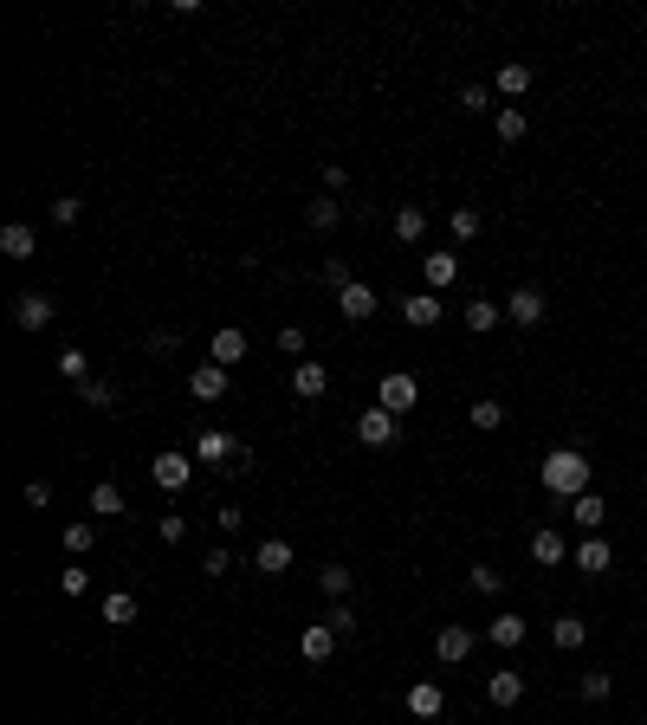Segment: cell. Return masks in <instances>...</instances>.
Here are the masks:
<instances>
[{
  "label": "cell",
  "mask_w": 647,
  "mask_h": 725,
  "mask_svg": "<svg viewBox=\"0 0 647 725\" xmlns=\"http://www.w3.org/2000/svg\"><path fill=\"white\" fill-rule=\"evenodd\" d=\"M395 434H402V415H389L382 402L356 415V441H363V447H395Z\"/></svg>",
  "instance_id": "cell-6"
},
{
  "label": "cell",
  "mask_w": 647,
  "mask_h": 725,
  "mask_svg": "<svg viewBox=\"0 0 647 725\" xmlns=\"http://www.w3.org/2000/svg\"><path fill=\"white\" fill-rule=\"evenodd\" d=\"M479 641H486L479 628H466V622H447V628L434 635V654H440L447 667H460V661H473V654H479Z\"/></svg>",
  "instance_id": "cell-5"
},
{
  "label": "cell",
  "mask_w": 647,
  "mask_h": 725,
  "mask_svg": "<svg viewBox=\"0 0 647 725\" xmlns=\"http://www.w3.org/2000/svg\"><path fill=\"white\" fill-rule=\"evenodd\" d=\"M188 395H195V402H220V395H227V369L220 363H195L188 369Z\"/></svg>",
  "instance_id": "cell-17"
},
{
  "label": "cell",
  "mask_w": 647,
  "mask_h": 725,
  "mask_svg": "<svg viewBox=\"0 0 647 725\" xmlns=\"http://www.w3.org/2000/svg\"><path fill=\"white\" fill-rule=\"evenodd\" d=\"M208 363H220V369L246 363V331H240V324H227V331H214V344H208Z\"/></svg>",
  "instance_id": "cell-21"
},
{
  "label": "cell",
  "mask_w": 647,
  "mask_h": 725,
  "mask_svg": "<svg viewBox=\"0 0 647 725\" xmlns=\"http://www.w3.org/2000/svg\"><path fill=\"white\" fill-rule=\"evenodd\" d=\"M570 564L583 570V577H609V570H615V551H609V538H602V531H596V538H583V544L570 551Z\"/></svg>",
  "instance_id": "cell-9"
},
{
  "label": "cell",
  "mask_w": 647,
  "mask_h": 725,
  "mask_svg": "<svg viewBox=\"0 0 647 725\" xmlns=\"http://www.w3.org/2000/svg\"><path fill=\"white\" fill-rule=\"evenodd\" d=\"M492 136H499L505 149H512V143H525V136H531V117L518 111V104H499V111H492Z\"/></svg>",
  "instance_id": "cell-23"
},
{
  "label": "cell",
  "mask_w": 647,
  "mask_h": 725,
  "mask_svg": "<svg viewBox=\"0 0 647 725\" xmlns=\"http://www.w3.org/2000/svg\"><path fill=\"white\" fill-rule=\"evenodd\" d=\"M305 227H311V234H337V227H343V201L337 195H318L305 208Z\"/></svg>",
  "instance_id": "cell-27"
},
{
  "label": "cell",
  "mask_w": 647,
  "mask_h": 725,
  "mask_svg": "<svg viewBox=\"0 0 647 725\" xmlns=\"http://www.w3.org/2000/svg\"><path fill=\"white\" fill-rule=\"evenodd\" d=\"M544 318H550V298H544V285H518V292L505 298V324H518V331H538Z\"/></svg>",
  "instance_id": "cell-2"
},
{
  "label": "cell",
  "mask_w": 647,
  "mask_h": 725,
  "mask_svg": "<svg viewBox=\"0 0 647 725\" xmlns=\"http://www.w3.org/2000/svg\"><path fill=\"white\" fill-rule=\"evenodd\" d=\"M26 505H33V512H46V505H52V486L46 480H26Z\"/></svg>",
  "instance_id": "cell-51"
},
{
  "label": "cell",
  "mask_w": 647,
  "mask_h": 725,
  "mask_svg": "<svg viewBox=\"0 0 647 725\" xmlns=\"http://www.w3.org/2000/svg\"><path fill=\"white\" fill-rule=\"evenodd\" d=\"M531 557H538L544 570H550V564H570V544H563V531H557V525H538V531H531Z\"/></svg>",
  "instance_id": "cell-22"
},
{
  "label": "cell",
  "mask_w": 647,
  "mask_h": 725,
  "mask_svg": "<svg viewBox=\"0 0 647 725\" xmlns=\"http://www.w3.org/2000/svg\"><path fill=\"white\" fill-rule=\"evenodd\" d=\"M440 725H460V719H440Z\"/></svg>",
  "instance_id": "cell-52"
},
{
  "label": "cell",
  "mask_w": 647,
  "mask_h": 725,
  "mask_svg": "<svg viewBox=\"0 0 647 725\" xmlns=\"http://www.w3.org/2000/svg\"><path fill=\"white\" fill-rule=\"evenodd\" d=\"M466 421H473L479 434H499L505 428V402H499V395H479V402L466 408Z\"/></svg>",
  "instance_id": "cell-30"
},
{
  "label": "cell",
  "mask_w": 647,
  "mask_h": 725,
  "mask_svg": "<svg viewBox=\"0 0 647 725\" xmlns=\"http://www.w3.org/2000/svg\"><path fill=\"white\" fill-rule=\"evenodd\" d=\"M156 531H162V544H182V538H188V518H182V512H162Z\"/></svg>",
  "instance_id": "cell-44"
},
{
  "label": "cell",
  "mask_w": 647,
  "mask_h": 725,
  "mask_svg": "<svg viewBox=\"0 0 647 725\" xmlns=\"http://www.w3.org/2000/svg\"><path fill=\"white\" fill-rule=\"evenodd\" d=\"M337 311H343V318H350V324H363V318H376V285H363V279H350V285H343V292H337Z\"/></svg>",
  "instance_id": "cell-15"
},
{
  "label": "cell",
  "mask_w": 647,
  "mask_h": 725,
  "mask_svg": "<svg viewBox=\"0 0 647 725\" xmlns=\"http://www.w3.org/2000/svg\"><path fill=\"white\" fill-rule=\"evenodd\" d=\"M447 227H453V246H466V240L486 234V214H479V208H453V214H447Z\"/></svg>",
  "instance_id": "cell-32"
},
{
  "label": "cell",
  "mask_w": 647,
  "mask_h": 725,
  "mask_svg": "<svg viewBox=\"0 0 647 725\" xmlns=\"http://www.w3.org/2000/svg\"><path fill=\"white\" fill-rule=\"evenodd\" d=\"M59 590H65V596H85V590H91V570H85V564H65V570H59Z\"/></svg>",
  "instance_id": "cell-43"
},
{
  "label": "cell",
  "mask_w": 647,
  "mask_h": 725,
  "mask_svg": "<svg viewBox=\"0 0 647 725\" xmlns=\"http://www.w3.org/2000/svg\"><path fill=\"white\" fill-rule=\"evenodd\" d=\"M52 227H78V214H85V201H78V195H59V201H52Z\"/></svg>",
  "instance_id": "cell-41"
},
{
  "label": "cell",
  "mask_w": 647,
  "mask_h": 725,
  "mask_svg": "<svg viewBox=\"0 0 647 725\" xmlns=\"http://www.w3.org/2000/svg\"><path fill=\"white\" fill-rule=\"evenodd\" d=\"M98 615H104V622H110V628H130V622H136V615H143V603H136V596H130V590H110Z\"/></svg>",
  "instance_id": "cell-29"
},
{
  "label": "cell",
  "mask_w": 647,
  "mask_h": 725,
  "mask_svg": "<svg viewBox=\"0 0 647 725\" xmlns=\"http://www.w3.org/2000/svg\"><path fill=\"white\" fill-rule=\"evenodd\" d=\"M550 641H557L563 654H576L589 641V622H583V615H557V622H550Z\"/></svg>",
  "instance_id": "cell-31"
},
{
  "label": "cell",
  "mask_w": 647,
  "mask_h": 725,
  "mask_svg": "<svg viewBox=\"0 0 647 725\" xmlns=\"http://www.w3.org/2000/svg\"><path fill=\"white\" fill-rule=\"evenodd\" d=\"M395 240H402V246H421V240H428V208H395Z\"/></svg>",
  "instance_id": "cell-28"
},
{
  "label": "cell",
  "mask_w": 647,
  "mask_h": 725,
  "mask_svg": "<svg viewBox=\"0 0 647 725\" xmlns=\"http://www.w3.org/2000/svg\"><path fill=\"white\" fill-rule=\"evenodd\" d=\"M576 693H583L589 706H602V700L615 693V680H609V674H583V680H576Z\"/></svg>",
  "instance_id": "cell-40"
},
{
  "label": "cell",
  "mask_w": 647,
  "mask_h": 725,
  "mask_svg": "<svg viewBox=\"0 0 647 725\" xmlns=\"http://www.w3.org/2000/svg\"><path fill=\"white\" fill-rule=\"evenodd\" d=\"M292 395H298V402H324V395H330V369L298 357L292 363Z\"/></svg>",
  "instance_id": "cell-12"
},
{
  "label": "cell",
  "mask_w": 647,
  "mask_h": 725,
  "mask_svg": "<svg viewBox=\"0 0 647 725\" xmlns=\"http://www.w3.org/2000/svg\"><path fill=\"white\" fill-rule=\"evenodd\" d=\"M13 324H20V331H46L52 324V298L46 292H20L13 298Z\"/></svg>",
  "instance_id": "cell-16"
},
{
  "label": "cell",
  "mask_w": 647,
  "mask_h": 725,
  "mask_svg": "<svg viewBox=\"0 0 647 725\" xmlns=\"http://www.w3.org/2000/svg\"><path fill=\"white\" fill-rule=\"evenodd\" d=\"M440 318H447L440 292H408V298H402V324H415V331H434Z\"/></svg>",
  "instance_id": "cell-11"
},
{
  "label": "cell",
  "mask_w": 647,
  "mask_h": 725,
  "mask_svg": "<svg viewBox=\"0 0 647 725\" xmlns=\"http://www.w3.org/2000/svg\"><path fill=\"white\" fill-rule=\"evenodd\" d=\"M149 357H175V350H182V337H175V331H149Z\"/></svg>",
  "instance_id": "cell-45"
},
{
  "label": "cell",
  "mask_w": 647,
  "mask_h": 725,
  "mask_svg": "<svg viewBox=\"0 0 647 725\" xmlns=\"http://www.w3.org/2000/svg\"><path fill=\"white\" fill-rule=\"evenodd\" d=\"M492 98H499L492 85H460V111H466V117H486V111H499Z\"/></svg>",
  "instance_id": "cell-35"
},
{
  "label": "cell",
  "mask_w": 647,
  "mask_h": 725,
  "mask_svg": "<svg viewBox=\"0 0 647 725\" xmlns=\"http://www.w3.org/2000/svg\"><path fill=\"white\" fill-rule=\"evenodd\" d=\"M214 525H220V538H233V531L246 525V512H240V505H220V512H214Z\"/></svg>",
  "instance_id": "cell-48"
},
{
  "label": "cell",
  "mask_w": 647,
  "mask_h": 725,
  "mask_svg": "<svg viewBox=\"0 0 647 725\" xmlns=\"http://www.w3.org/2000/svg\"><path fill=\"white\" fill-rule=\"evenodd\" d=\"M337 628H330V622H305V628H298V654H305V661L311 667H324L330 661V654H337Z\"/></svg>",
  "instance_id": "cell-8"
},
{
  "label": "cell",
  "mask_w": 647,
  "mask_h": 725,
  "mask_svg": "<svg viewBox=\"0 0 647 725\" xmlns=\"http://www.w3.org/2000/svg\"><path fill=\"white\" fill-rule=\"evenodd\" d=\"M376 402L389 408V415H415V402H421V382L408 376V369H389V376L376 382Z\"/></svg>",
  "instance_id": "cell-3"
},
{
  "label": "cell",
  "mask_w": 647,
  "mask_h": 725,
  "mask_svg": "<svg viewBox=\"0 0 647 725\" xmlns=\"http://www.w3.org/2000/svg\"><path fill=\"white\" fill-rule=\"evenodd\" d=\"M91 544H98V525H91V518H78V525H65V551H72V557H85Z\"/></svg>",
  "instance_id": "cell-39"
},
{
  "label": "cell",
  "mask_w": 647,
  "mask_h": 725,
  "mask_svg": "<svg viewBox=\"0 0 647 725\" xmlns=\"http://www.w3.org/2000/svg\"><path fill=\"white\" fill-rule=\"evenodd\" d=\"M460 318H466V331H473V337H492L505 324V305H492V298H466Z\"/></svg>",
  "instance_id": "cell-19"
},
{
  "label": "cell",
  "mask_w": 647,
  "mask_h": 725,
  "mask_svg": "<svg viewBox=\"0 0 647 725\" xmlns=\"http://www.w3.org/2000/svg\"><path fill=\"white\" fill-rule=\"evenodd\" d=\"M402 706H408L415 719H440V713H447V693H440V680H415Z\"/></svg>",
  "instance_id": "cell-18"
},
{
  "label": "cell",
  "mask_w": 647,
  "mask_h": 725,
  "mask_svg": "<svg viewBox=\"0 0 647 725\" xmlns=\"http://www.w3.org/2000/svg\"><path fill=\"white\" fill-rule=\"evenodd\" d=\"M538 480H544V492H550L557 505H570V499H583V492L596 486V467H589L583 447H550L544 467H538Z\"/></svg>",
  "instance_id": "cell-1"
},
{
  "label": "cell",
  "mask_w": 647,
  "mask_h": 725,
  "mask_svg": "<svg viewBox=\"0 0 647 725\" xmlns=\"http://www.w3.org/2000/svg\"><path fill=\"white\" fill-rule=\"evenodd\" d=\"M343 188H350V169H343V162H324V195H343Z\"/></svg>",
  "instance_id": "cell-49"
},
{
  "label": "cell",
  "mask_w": 647,
  "mask_h": 725,
  "mask_svg": "<svg viewBox=\"0 0 647 725\" xmlns=\"http://www.w3.org/2000/svg\"><path fill=\"white\" fill-rule=\"evenodd\" d=\"M253 570H259V577H285V570H292V544H285V538H266L253 551Z\"/></svg>",
  "instance_id": "cell-25"
},
{
  "label": "cell",
  "mask_w": 647,
  "mask_h": 725,
  "mask_svg": "<svg viewBox=\"0 0 647 725\" xmlns=\"http://www.w3.org/2000/svg\"><path fill=\"white\" fill-rule=\"evenodd\" d=\"M337 635H356V615H350V603H330V615H324Z\"/></svg>",
  "instance_id": "cell-50"
},
{
  "label": "cell",
  "mask_w": 647,
  "mask_h": 725,
  "mask_svg": "<svg viewBox=\"0 0 647 725\" xmlns=\"http://www.w3.org/2000/svg\"><path fill=\"white\" fill-rule=\"evenodd\" d=\"M91 512H98V518H123V486L117 480H98V486H91Z\"/></svg>",
  "instance_id": "cell-33"
},
{
  "label": "cell",
  "mask_w": 647,
  "mask_h": 725,
  "mask_svg": "<svg viewBox=\"0 0 647 725\" xmlns=\"http://www.w3.org/2000/svg\"><path fill=\"white\" fill-rule=\"evenodd\" d=\"M0 253H7V259H33L39 253V227L7 221V227H0Z\"/></svg>",
  "instance_id": "cell-24"
},
{
  "label": "cell",
  "mask_w": 647,
  "mask_h": 725,
  "mask_svg": "<svg viewBox=\"0 0 647 725\" xmlns=\"http://www.w3.org/2000/svg\"><path fill=\"white\" fill-rule=\"evenodd\" d=\"M78 402H85V408H117V382H110V376L78 382Z\"/></svg>",
  "instance_id": "cell-34"
},
{
  "label": "cell",
  "mask_w": 647,
  "mask_h": 725,
  "mask_svg": "<svg viewBox=\"0 0 647 725\" xmlns=\"http://www.w3.org/2000/svg\"><path fill=\"white\" fill-rule=\"evenodd\" d=\"M233 570V551L227 544H208V557H201V577H227Z\"/></svg>",
  "instance_id": "cell-42"
},
{
  "label": "cell",
  "mask_w": 647,
  "mask_h": 725,
  "mask_svg": "<svg viewBox=\"0 0 647 725\" xmlns=\"http://www.w3.org/2000/svg\"><path fill=\"white\" fill-rule=\"evenodd\" d=\"M149 480H156L162 492H182L188 480H195V454H182V447H162V454L149 460Z\"/></svg>",
  "instance_id": "cell-4"
},
{
  "label": "cell",
  "mask_w": 647,
  "mask_h": 725,
  "mask_svg": "<svg viewBox=\"0 0 647 725\" xmlns=\"http://www.w3.org/2000/svg\"><path fill=\"white\" fill-rule=\"evenodd\" d=\"M233 454H240V441H233V434H220V428L195 434V460H201V467H233Z\"/></svg>",
  "instance_id": "cell-14"
},
{
  "label": "cell",
  "mask_w": 647,
  "mask_h": 725,
  "mask_svg": "<svg viewBox=\"0 0 647 725\" xmlns=\"http://www.w3.org/2000/svg\"><path fill=\"white\" fill-rule=\"evenodd\" d=\"M466 577H473V590H479V596H505V570H499V564H473Z\"/></svg>",
  "instance_id": "cell-38"
},
{
  "label": "cell",
  "mask_w": 647,
  "mask_h": 725,
  "mask_svg": "<svg viewBox=\"0 0 647 725\" xmlns=\"http://www.w3.org/2000/svg\"><path fill=\"white\" fill-rule=\"evenodd\" d=\"M318 279L330 285V292H343V285H350V266H343V259H324V266H318Z\"/></svg>",
  "instance_id": "cell-46"
},
{
  "label": "cell",
  "mask_w": 647,
  "mask_h": 725,
  "mask_svg": "<svg viewBox=\"0 0 647 725\" xmlns=\"http://www.w3.org/2000/svg\"><path fill=\"white\" fill-rule=\"evenodd\" d=\"M570 518H576V525H583V531H589V538H596V531H602V525H609V499H602V492H596V486H589V492H583V499H570Z\"/></svg>",
  "instance_id": "cell-20"
},
{
  "label": "cell",
  "mask_w": 647,
  "mask_h": 725,
  "mask_svg": "<svg viewBox=\"0 0 647 725\" xmlns=\"http://www.w3.org/2000/svg\"><path fill=\"white\" fill-rule=\"evenodd\" d=\"M492 91H499L505 104H518V98H525V91H531V65L505 59V65H499V78H492Z\"/></svg>",
  "instance_id": "cell-26"
},
{
  "label": "cell",
  "mask_w": 647,
  "mask_h": 725,
  "mask_svg": "<svg viewBox=\"0 0 647 725\" xmlns=\"http://www.w3.org/2000/svg\"><path fill=\"white\" fill-rule=\"evenodd\" d=\"M525 635H531V622H525V615H512V609H499V615L486 622V641H492V648H505V654L525 648Z\"/></svg>",
  "instance_id": "cell-13"
},
{
  "label": "cell",
  "mask_w": 647,
  "mask_h": 725,
  "mask_svg": "<svg viewBox=\"0 0 647 725\" xmlns=\"http://www.w3.org/2000/svg\"><path fill=\"white\" fill-rule=\"evenodd\" d=\"M59 376L72 382V389H78V382H91V357H85L78 344H72V350H59Z\"/></svg>",
  "instance_id": "cell-37"
},
{
  "label": "cell",
  "mask_w": 647,
  "mask_h": 725,
  "mask_svg": "<svg viewBox=\"0 0 647 725\" xmlns=\"http://www.w3.org/2000/svg\"><path fill=\"white\" fill-rule=\"evenodd\" d=\"M318 590L330 596V603H350V570H343V564H324L318 570Z\"/></svg>",
  "instance_id": "cell-36"
},
{
  "label": "cell",
  "mask_w": 647,
  "mask_h": 725,
  "mask_svg": "<svg viewBox=\"0 0 647 725\" xmlns=\"http://www.w3.org/2000/svg\"><path fill=\"white\" fill-rule=\"evenodd\" d=\"M279 350H285V357H305V324H285V331H279Z\"/></svg>",
  "instance_id": "cell-47"
},
{
  "label": "cell",
  "mask_w": 647,
  "mask_h": 725,
  "mask_svg": "<svg viewBox=\"0 0 647 725\" xmlns=\"http://www.w3.org/2000/svg\"><path fill=\"white\" fill-rule=\"evenodd\" d=\"M518 700H525V674H518V667H499V674H486V706L512 713Z\"/></svg>",
  "instance_id": "cell-10"
},
{
  "label": "cell",
  "mask_w": 647,
  "mask_h": 725,
  "mask_svg": "<svg viewBox=\"0 0 647 725\" xmlns=\"http://www.w3.org/2000/svg\"><path fill=\"white\" fill-rule=\"evenodd\" d=\"M453 279H460V253H453V246H434V253L421 259V285H428V292H453Z\"/></svg>",
  "instance_id": "cell-7"
}]
</instances>
